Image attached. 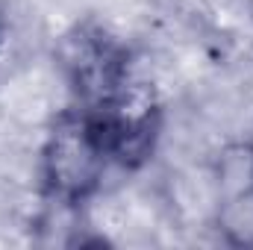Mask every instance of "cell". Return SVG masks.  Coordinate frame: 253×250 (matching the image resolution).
Masks as SVG:
<instances>
[{
	"instance_id": "1",
	"label": "cell",
	"mask_w": 253,
	"mask_h": 250,
	"mask_svg": "<svg viewBox=\"0 0 253 250\" xmlns=\"http://www.w3.org/2000/svg\"><path fill=\"white\" fill-rule=\"evenodd\" d=\"M106 150L88 121L85 109L62 115L42 150V183L44 191L65 206H77L91 197L106 171Z\"/></svg>"
},
{
	"instance_id": "2",
	"label": "cell",
	"mask_w": 253,
	"mask_h": 250,
	"mask_svg": "<svg viewBox=\"0 0 253 250\" xmlns=\"http://www.w3.org/2000/svg\"><path fill=\"white\" fill-rule=\"evenodd\" d=\"M83 109L106 150L109 165L138 168L150 159L159 138L162 112L147 85L126 83L103 103Z\"/></svg>"
},
{
	"instance_id": "3",
	"label": "cell",
	"mask_w": 253,
	"mask_h": 250,
	"mask_svg": "<svg viewBox=\"0 0 253 250\" xmlns=\"http://www.w3.org/2000/svg\"><path fill=\"white\" fill-rule=\"evenodd\" d=\"M62 68L83 106H97L129 83L124 44L100 24H77L62 42Z\"/></svg>"
}]
</instances>
